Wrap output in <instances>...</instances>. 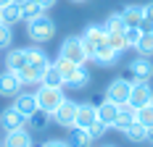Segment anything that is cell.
<instances>
[{
    "label": "cell",
    "instance_id": "cell-34",
    "mask_svg": "<svg viewBox=\"0 0 153 147\" xmlns=\"http://www.w3.org/2000/svg\"><path fill=\"white\" fill-rule=\"evenodd\" d=\"M140 34H143V29H140V26H127V29H124L127 45H129V47H135V45H137V40H140Z\"/></svg>",
    "mask_w": 153,
    "mask_h": 147
},
{
    "label": "cell",
    "instance_id": "cell-35",
    "mask_svg": "<svg viewBox=\"0 0 153 147\" xmlns=\"http://www.w3.org/2000/svg\"><path fill=\"white\" fill-rule=\"evenodd\" d=\"M87 132H90V137H92V139H100V137H103V134L108 132V126L103 123V121H95V123H92Z\"/></svg>",
    "mask_w": 153,
    "mask_h": 147
},
{
    "label": "cell",
    "instance_id": "cell-36",
    "mask_svg": "<svg viewBox=\"0 0 153 147\" xmlns=\"http://www.w3.org/2000/svg\"><path fill=\"white\" fill-rule=\"evenodd\" d=\"M42 147H71V145H69L66 139H48Z\"/></svg>",
    "mask_w": 153,
    "mask_h": 147
},
{
    "label": "cell",
    "instance_id": "cell-33",
    "mask_svg": "<svg viewBox=\"0 0 153 147\" xmlns=\"http://www.w3.org/2000/svg\"><path fill=\"white\" fill-rule=\"evenodd\" d=\"M143 32H151L153 29V3H145L143 5V24H140Z\"/></svg>",
    "mask_w": 153,
    "mask_h": 147
},
{
    "label": "cell",
    "instance_id": "cell-37",
    "mask_svg": "<svg viewBox=\"0 0 153 147\" xmlns=\"http://www.w3.org/2000/svg\"><path fill=\"white\" fill-rule=\"evenodd\" d=\"M37 3H40V5H42V8H53V5H56V3H58V0H37Z\"/></svg>",
    "mask_w": 153,
    "mask_h": 147
},
{
    "label": "cell",
    "instance_id": "cell-30",
    "mask_svg": "<svg viewBox=\"0 0 153 147\" xmlns=\"http://www.w3.org/2000/svg\"><path fill=\"white\" fill-rule=\"evenodd\" d=\"M108 45L122 55L124 50H129V45H127V37H124V32H108Z\"/></svg>",
    "mask_w": 153,
    "mask_h": 147
},
{
    "label": "cell",
    "instance_id": "cell-12",
    "mask_svg": "<svg viewBox=\"0 0 153 147\" xmlns=\"http://www.w3.org/2000/svg\"><path fill=\"white\" fill-rule=\"evenodd\" d=\"M27 63H29V47H13V50H8V55H5V68L8 71L19 74Z\"/></svg>",
    "mask_w": 153,
    "mask_h": 147
},
{
    "label": "cell",
    "instance_id": "cell-5",
    "mask_svg": "<svg viewBox=\"0 0 153 147\" xmlns=\"http://www.w3.org/2000/svg\"><path fill=\"white\" fill-rule=\"evenodd\" d=\"M129 87H132V79L116 76V79L106 87V100H111V103H116V105H124L129 100Z\"/></svg>",
    "mask_w": 153,
    "mask_h": 147
},
{
    "label": "cell",
    "instance_id": "cell-40",
    "mask_svg": "<svg viewBox=\"0 0 153 147\" xmlns=\"http://www.w3.org/2000/svg\"><path fill=\"white\" fill-rule=\"evenodd\" d=\"M103 147H116V145H103Z\"/></svg>",
    "mask_w": 153,
    "mask_h": 147
},
{
    "label": "cell",
    "instance_id": "cell-10",
    "mask_svg": "<svg viewBox=\"0 0 153 147\" xmlns=\"http://www.w3.org/2000/svg\"><path fill=\"white\" fill-rule=\"evenodd\" d=\"M24 126H27V116H21L13 105L0 113V129L3 132H13V129H24Z\"/></svg>",
    "mask_w": 153,
    "mask_h": 147
},
{
    "label": "cell",
    "instance_id": "cell-18",
    "mask_svg": "<svg viewBox=\"0 0 153 147\" xmlns=\"http://www.w3.org/2000/svg\"><path fill=\"white\" fill-rule=\"evenodd\" d=\"M122 18L127 26H140L143 24V5L140 3H129L122 8Z\"/></svg>",
    "mask_w": 153,
    "mask_h": 147
},
{
    "label": "cell",
    "instance_id": "cell-1",
    "mask_svg": "<svg viewBox=\"0 0 153 147\" xmlns=\"http://www.w3.org/2000/svg\"><path fill=\"white\" fill-rule=\"evenodd\" d=\"M27 34H29L32 42H37V45L50 42V40L56 37V21H53L48 13H40L37 18L27 21Z\"/></svg>",
    "mask_w": 153,
    "mask_h": 147
},
{
    "label": "cell",
    "instance_id": "cell-31",
    "mask_svg": "<svg viewBox=\"0 0 153 147\" xmlns=\"http://www.w3.org/2000/svg\"><path fill=\"white\" fill-rule=\"evenodd\" d=\"M103 26H106V32H124V29H127V24H124V18H122V11H119V13L106 16Z\"/></svg>",
    "mask_w": 153,
    "mask_h": 147
},
{
    "label": "cell",
    "instance_id": "cell-13",
    "mask_svg": "<svg viewBox=\"0 0 153 147\" xmlns=\"http://www.w3.org/2000/svg\"><path fill=\"white\" fill-rule=\"evenodd\" d=\"M95 121H98V105H92V103L76 105V126L79 129H90Z\"/></svg>",
    "mask_w": 153,
    "mask_h": 147
},
{
    "label": "cell",
    "instance_id": "cell-22",
    "mask_svg": "<svg viewBox=\"0 0 153 147\" xmlns=\"http://www.w3.org/2000/svg\"><path fill=\"white\" fill-rule=\"evenodd\" d=\"M71 147H92V139L90 132L87 129H79V126H71V134H69V139H66Z\"/></svg>",
    "mask_w": 153,
    "mask_h": 147
},
{
    "label": "cell",
    "instance_id": "cell-14",
    "mask_svg": "<svg viewBox=\"0 0 153 147\" xmlns=\"http://www.w3.org/2000/svg\"><path fill=\"white\" fill-rule=\"evenodd\" d=\"M13 108L21 113V116H27L29 118L34 110H40L37 108V97H34V92H19L13 97Z\"/></svg>",
    "mask_w": 153,
    "mask_h": 147
},
{
    "label": "cell",
    "instance_id": "cell-16",
    "mask_svg": "<svg viewBox=\"0 0 153 147\" xmlns=\"http://www.w3.org/2000/svg\"><path fill=\"white\" fill-rule=\"evenodd\" d=\"M137 118H135V108L129 103H124V105H119V113H116V121H114V126L111 129H119V132H124L129 123H135Z\"/></svg>",
    "mask_w": 153,
    "mask_h": 147
},
{
    "label": "cell",
    "instance_id": "cell-29",
    "mask_svg": "<svg viewBox=\"0 0 153 147\" xmlns=\"http://www.w3.org/2000/svg\"><path fill=\"white\" fill-rule=\"evenodd\" d=\"M135 118H137V123H143V126L151 132V129H153V103L137 108V110H135Z\"/></svg>",
    "mask_w": 153,
    "mask_h": 147
},
{
    "label": "cell",
    "instance_id": "cell-41",
    "mask_svg": "<svg viewBox=\"0 0 153 147\" xmlns=\"http://www.w3.org/2000/svg\"><path fill=\"white\" fill-rule=\"evenodd\" d=\"M0 147H3V137H0Z\"/></svg>",
    "mask_w": 153,
    "mask_h": 147
},
{
    "label": "cell",
    "instance_id": "cell-21",
    "mask_svg": "<svg viewBox=\"0 0 153 147\" xmlns=\"http://www.w3.org/2000/svg\"><path fill=\"white\" fill-rule=\"evenodd\" d=\"M42 74H45V68H42V66L27 63V66L19 71V76H21V82H24V84H37V87H40V82H42Z\"/></svg>",
    "mask_w": 153,
    "mask_h": 147
},
{
    "label": "cell",
    "instance_id": "cell-7",
    "mask_svg": "<svg viewBox=\"0 0 153 147\" xmlns=\"http://www.w3.org/2000/svg\"><path fill=\"white\" fill-rule=\"evenodd\" d=\"M76 105L79 103H74V100H63L50 118H53L58 126H63V129H71V126H76Z\"/></svg>",
    "mask_w": 153,
    "mask_h": 147
},
{
    "label": "cell",
    "instance_id": "cell-32",
    "mask_svg": "<svg viewBox=\"0 0 153 147\" xmlns=\"http://www.w3.org/2000/svg\"><path fill=\"white\" fill-rule=\"evenodd\" d=\"M11 42H13V26L0 21V50H11Z\"/></svg>",
    "mask_w": 153,
    "mask_h": 147
},
{
    "label": "cell",
    "instance_id": "cell-28",
    "mask_svg": "<svg viewBox=\"0 0 153 147\" xmlns=\"http://www.w3.org/2000/svg\"><path fill=\"white\" fill-rule=\"evenodd\" d=\"M135 50H137L140 55H148V58L153 55V29L140 34V40H137V45H135Z\"/></svg>",
    "mask_w": 153,
    "mask_h": 147
},
{
    "label": "cell",
    "instance_id": "cell-15",
    "mask_svg": "<svg viewBox=\"0 0 153 147\" xmlns=\"http://www.w3.org/2000/svg\"><path fill=\"white\" fill-rule=\"evenodd\" d=\"M0 21L8 24V26H16L19 21H24V18H21V3L13 0V3L3 5V8H0Z\"/></svg>",
    "mask_w": 153,
    "mask_h": 147
},
{
    "label": "cell",
    "instance_id": "cell-11",
    "mask_svg": "<svg viewBox=\"0 0 153 147\" xmlns=\"http://www.w3.org/2000/svg\"><path fill=\"white\" fill-rule=\"evenodd\" d=\"M32 145H34V139H32V132L27 126L5 132V137H3V147H32Z\"/></svg>",
    "mask_w": 153,
    "mask_h": 147
},
{
    "label": "cell",
    "instance_id": "cell-24",
    "mask_svg": "<svg viewBox=\"0 0 153 147\" xmlns=\"http://www.w3.org/2000/svg\"><path fill=\"white\" fill-rule=\"evenodd\" d=\"M48 123H50V113H45V110H34L27 118V129L29 132H45Z\"/></svg>",
    "mask_w": 153,
    "mask_h": 147
},
{
    "label": "cell",
    "instance_id": "cell-27",
    "mask_svg": "<svg viewBox=\"0 0 153 147\" xmlns=\"http://www.w3.org/2000/svg\"><path fill=\"white\" fill-rule=\"evenodd\" d=\"M53 66L58 68V74H61V76H63V82H66V79H69V76H71V74L76 71V66H82V63H74V60L61 58V55H58V58L53 60Z\"/></svg>",
    "mask_w": 153,
    "mask_h": 147
},
{
    "label": "cell",
    "instance_id": "cell-17",
    "mask_svg": "<svg viewBox=\"0 0 153 147\" xmlns=\"http://www.w3.org/2000/svg\"><path fill=\"white\" fill-rule=\"evenodd\" d=\"M87 84H90V71L85 66H76V71L63 82V87H69V89H85Z\"/></svg>",
    "mask_w": 153,
    "mask_h": 147
},
{
    "label": "cell",
    "instance_id": "cell-23",
    "mask_svg": "<svg viewBox=\"0 0 153 147\" xmlns=\"http://www.w3.org/2000/svg\"><path fill=\"white\" fill-rule=\"evenodd\" d=\"M122 134L129 139V142H137V145H140V142H148V139H151V132H148L143 123H137V121H135V123H129V126H127Z\"/></svg>",
    "mask_w": 153,
    "mask_h": 147
},
{
    "label": "cell",
    "instance_id": "cell-38",
    "mask_svg": "<svg viewBox=\"0 0 153 147\" xmlns=\"http://www.w3.org/2000/svg\"><path fill=\"white\" fill-rule=\"evenodd\" d=\"M8 3H13V0H0V8H3V5H8Z\"/></svg>",
    "mask_w": 153,
    "mask_h": 147
},
{
    "label": "cell",
    "instance_id": "cell-6",
    "mask_svg": "<svg viewBox=\"0 0 153 147\" xmlns=\"http://www.w3.org/2000/svg\"><path fill=\"white\" fill-rule=\"evenodd\" d=\"M127 103L132 105L135 110L143 108V105L153 103V87L151 82H132V87H129V100Z\"/></svg>",
    "mask_w": 153,
    "mask_h": 147
},
{
    "label": "cell",
    "instance_id": "cell-9",
    "mask_svg": "<svg viewBox=\"0 0 153 147\" xmlns=\"http://www.w3.org/2000/svg\"><path fill=\"white\" fill-rule=\"evenodd\" d=\"M21 87H24V82L19 74L8 71V68L0 74V97H16L21 92Z\"/></svg>",
    "mask_w": 153,
    "mask_h": 147
},
{
    "label": "cell",
    "instance_id": "cell-8",
    "mask_svg": "<svg viewBox=\"0 0 153 147\" xmlns=\"http://www.w3.org/2000/svg\"><path fill=\"white\" fill-rule=\"evenodd\" d=\"M129 76H132V82H151L153 76V63L148 55H137V58L129 60Z\"/></svg>",
    "mask_w": 153,
    "mask_h": 147
},
{
    "label": "cell",
    "instance_id": "cell-3",
    "mask_svg": "<svg viewBox=\"0 0 153 147\" xmlns=\"http://www.w3.org/2000/svg\"><path fill=\"white\" fill-rule=\"evenodd\" d=\"M34 97H37V108L40 110H45V113H56V108L66 100L63 97V89L61 87H45V84H40V89L34 92Z\"/></svg>",
    "mask_w": 153,
    "mask_h": 147
},
{
    "label": "cell",
    "instance_id": "cell-39",
    "mask_svg": "<svg viewBox=\"0 0 153 147\" xmlns=\"http://www.w3.org/2000/svg\"><path fill=\"white\" fill-rule=\"evenodd\" d=\"M71 3H87V0H71Z\"/></svg>",
    "mask_w": 153,
    "mask_h": 147
},
{
    "label": "cell",
    "instance_id": "cell-19",
    "mask_svg": "<svg viewBox=\"0 0 153 147\" xmlns=\"http://www.w3.org/2000/svg\"><path fill=\"white\" fill-rule=\"evenodd\" d=\"M116 113H119V105L111 103V100H103V103L98 105V121H103L108 129L114 126V121H116Z\"/></svg>",
    "mask_w": 153,
    "mask_h": 147
},
{
    "label": "cell",
    "instance_id": "cell-4",
    "mask_svg": "<svg viewBox=\"0 0 153 147\" xmlns=\"http://www.w3.org/2000/svg\"><path fill=\"white\" fill-rule=\"evenodd\" d=\"M58 55L61 58H69V60H74V63H87V53H85V47H82V37H66L61 42V47H58Z\"/></svg>",
    "mask_w": 153,
    "mask_h": 147
},
{
    "label": "cell",
    "instance_id": "cell-25",
    "mask_svg": "<svg viewBox=\"0 0 153 147\" xmlns=\"http://www.w3.org/2000/svg\"><path fill=\"white\" fill-rule=\"evenodd\" d=\"M19 3H21V18L24 21H32V18H37L40 13H45V8L37 0H19Z\"/></svg>",
    "mask_w": 153,
    "mask_h": 147
},
{
    "label": "cell",
    "instance_id": "cell-2",
    "mask_svg": "<svg viewBox=\"0 0 153 147\" xmlns=\"http://www.w3.org/2000/svg\"><path fill=\"white\" fill-rule=\"evenodd\" d=\"M103 45H108V32H106V26H103V24H90V26L85 29V34H82V47H85L87 58L92 60L95 50H98V47H103Z\"/></svg>",
    "mask_w": 153,
    "mask_h": 147
},
{
    "label": "cell",
    "instance_id": "cell-26",
    "mask_svg": "<svg viewBox=\"0 0 153 147\" xmlns=\"http://www.w3.org/2000/svg\"><path fill=\"white\" fill-rule=\"evenodd\" d=\"M40 84H45V87H61V89H63V76L58 74V68H56L53 63L45 68V74H42V82H40Z\"/></svg>",
    "mask_w": 153,
    "mask_h": 147
},
{
    "label": "cell",
    "instance_id": "cell-20",
    "mask_svg": "<svg viewBox=\"0 0 153 147\" xmlns=\"http://www.w3.org/2000/svg\"><path fill=\"white\" fill-rule=\"evenodd\" d=\"M92 60H95L98 66H103V68H106V66H114V63L119 60V53H116L111 45H103V47H98V50H95Z\"/></svg>",
    "mask_w": 153,
    "mask_h": 147
}]
</instances>
